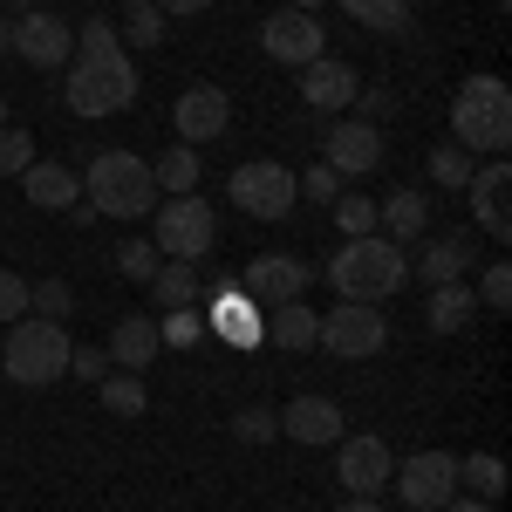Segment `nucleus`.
<instances>
[{
	"mask_svg": "<svg viewBox=\"0 0 512 512\" xmlns=\"http://www.w3.org/2000/svg\"><path fill=\"white\" fill-rule=\"evenodd\" d=\"M62 103L76 117H123L137 103V62L130 48L110 41V48H76L69 55V82H62Z\"/></svg>",
	"mask_w": 512,
	"mask_h": 512,
	"instance_id": "f257e3e1",
	"label": "nucleus"
},
{
	"mask_svg": "<svg viewBox=\"0 0 512 512\" xmlns=\"http://www.w3.org/2000/svg\"><path fill=\"white\" fill-rule=\"evenodd\" d=\"M410 246H396V239L369 233V239H349L335 260H328V280H335V294L342 301H369V308H383L396 287L410 280V260H403Z\"/></svg>",
	"mask_w": 512,
	"mask_h": 512,
	"instance_id": "f03ea898",
	"label": "nucleus"
},
{
	"mask_svg": "<svg viewBox=\"0 0 512 512\" xmlns=\"http://www.w3.org/2000/svg\"><path fill=\"white\" fill-rule=\"evenodd\" d=\"M451 144L472 158H499L512 144V89L499 76H465L451 96Z\"/></svg>",
	"mask_w": 512,
	"mask_h": 512,
	"instance_id": "7ed1b4c3",
	"label": "nucleus"
},
{
	"mask_svg": "<svg viewBox=\"0 0 512 512\" xmlns=\"http://www.w3.org/2000/svg\"><path fill=\"white\" fill-rule=\"evenodd\" d=\"M0 369H7V383H21V390L62 383V376H69V328H62V321H41V315H21L7 328V342H0Z\"/></svg>",
	"mask_w": 512,
	"mask_h": 512,
	"instance_id": "20e7f679",
	"label": "nucleus"
},
{
	"mask_svg": "<svg viewBox=\"0 0 512 512\" xmlns=\"http://www.w3.org/2000/svg\"><path fill=\"white\" fill-rule=\"evenodd\" d=\"M158 178H151V164L137 158V151H96L89 158V212H103V219H144V212H158Z\"/></svg>",
	"mask_w": 512,
	"mask_h": 512,
	"instance_id": "39448f33",
	"label": "nucleus"
},
{
	"mask_svg": "<svg viewBox=\"0 0 512 512\" xmlns=\"http://www.w3.org/2000/svg\"><path fill=\"white\" fill-rule=\"evenodd\" d=\"M151 246H158L164 260H192L198 267V260L219 246V212H212L198 192L158 198V212H151Z\"/></svg>",
	"mask_w": 512,
	"mask_h": 512,
	"instance_id": "423d86ee",
	"label": "nucleus"
},
{
	"mask_svg": "<svg viewBox=\"0 0 512 512\" xmlns=\"http://www.w3.org/2000/svg\"><path fill=\"white\" fill-rule=\"evenodd\" d=\"M315 342L328 355H342V362H369V355L390 349V321H383V308H369V301H342L335 315H321Z\"/></svg>",
	"mask_w": 512,
	"mask_h": 512,
	"instance_id": "0eeeda50",
	"label": "nucleus"
},
{
	"mask_svg": "<svg viewBox=\"0 0 512 512\" xmlns=\"http://www.w3.org/2000/svg\"><path fill=\"white\" fill-rule=\"evenodd\" d=\"M390 485L410 512H444L458 499V458H451V451H417L410 465L390 472Z\"/></svg>",
	"mask_w": 512,
	"mask_h": 512,
	"instance_id": "6e6552de",
	"label": "nucleus"
},
{
	"mask_svg": "<svg viewBox=\"0 0 512 512\" xmlns=\"http://www.w3.org/2000/svg\"><path fill=\"white\" fill-rule=\"evenodd\" d=\"M308 280H315V267H308L301 253H253V260L239 267V294L260 301V308H280V301H301Z\"/></svg>",
	"mask_w": 512,
	"mask_h": 512,
	"instance_id": "1a4fd4ad",
	"label": "nucleus"
},
{
	"mask_svg": "<svg viewBox=\"0 0 512 512\" xmlns=\"http://www.w3.org/2000/svg\"><path fill=\"white\" fill-rule=\"evenodd\" d=\"M294 171L287 164H239L233 171V205L246 219H287L294 212Z\"/></svg>",
	"mask_w": 512,
	"mask_h": 512,
	"instance_id": "9d476101",
	"label": "nucleus"
},
{
	"mask_svg": "<svg viewBox=\"0 0 512 512\" xmlns=\"http://www.w3.org/2000/svg\"><path fill=\"white\" fill-rule=\"evenodd\" d=\"M14 55H21L28 69H69L76 28H69L62 14H48V7H28V14L14 21Z\"/></svg>",
	"mask_w": 512,
	"mask_h": 512,
	"instance_id": "9b49d317",
	"label": "nucleus"
},
{
	"mask_svg": "<svg viewBox=\"0 0 512 512\" xmlns=\"http://www.w3.org/2000/svg\"><path fill=\"white\" fill-rule=\"evenodd\" d=\"M260 48H267L274 62H287V69H308L315 55H328V35H321L315 14L280 7V14H267V21H260Z\"/></svg>",
	"mask_w": 512,
	"mask_h": 512,
	"instance_id": "f8f14e48",
	"label": "nucleus"
},
{
	"mask_svg": "<svg viewBox=\"0 0 512 512\" xmlns=\"http://www.w3.org/2000/svg\"><path fill=\"white\" fill-rule=\"evenodd\" d=\"M171 123H178V144H212L233 130V96L219 82H192L178 103H171Z\"/></svg>",
	"mask_w": 512,
	"mask_h": 512,
	"instance_id": "ddd939ff",
	"label": "nucleus"
},
{
	"mask_svg": "<svg viewBox=\"0 0 512 512\" xmlns=\"http://www.w3.org/2000/svg\"><path fill=\"white\" fill-rule=\"evenodd\" d=\"M321 151H328V171H335V178H369V171H376V164H383V130H376V123H328V130H321Z\"/></svg>",
	"mask_w": 512,
	"mask_h": 512,
	"instance_id": "4468645a",
	"label": "nucleus"
},
{
	"mask_svg": "<svg viewBox=\"0 0 512 512\" xmlns=\"http://www.w3.org/2000/svg\"><path fill=\"white\" fill-rule=\"evenodd\" d=\"M390 472H396V458H390V444L383 437H342L335 444V478L349 485V492H390Z\"/></svg>",
	"mask_w": 512,
	"mask_h": 512,
	"instance_id": "2eb2a0df",
	"label": "nucleus"
},
{
	"mask_svg": "<svg viewBox=\"0 0 512 512\" xmlns=\"http://www.w3.org/2000/svg\"><path fill=\"white\" fill-rule=\"evenodd\" d=\"M465 192H472V219H478V233L512 239V164H506V158L478 164Z\"/></svg>",
	"mask_w": 512,
	"mask_h": 512,
	"instance_id": "dca6fc26",
	"label": "nucleus"
},
{
	"mask_svg": "<svg viewBox=\"0 0 512 512\" xmlns=\"http://www.w3.org/2000/svg\"><path fill=\"white\" fill-rule=\"evenodd\" d=\"M355 69L349 62H335V55H315L308 69H301V103H308V117H335V110H349L355 103Z\"/></svg>",
	"mask_w": 512,
	"mask_h": 512,
	"instance_id": "f3484780",
	"label": "nucleus"
},
{
	"mask_svg": "<svg viewBox=\"0 0 512 512\" xmlns=\"http://www.w3.org/2000/svg\"><path fill=\"white\" fill-rule=\"evenodd\" d=\"M280 437H294V444H342V403L335 396H294L287 410H280Z\"/></svg>",
	"mask_w": 512,
	"mask_h": 512,
	"instance_id": "a211bd4d",
	"label": "nucleus"
},
{
	"mask_svg": "<svg viewBox=\"0 0 512 512\" xmlns=\"http://www.w3.org/2000/svg\"><path fill=\"white\" fill-rule=\"evenodd\" d=\"M472 267V233H437L417 246V287H451Z\"/></svg>",
	"mask_w": 512,
	"mask_h": 512,
	"instance_id": "6ab92c4d",
	"label": "nucleus"
},
{
	"mask_svg": "<svg viewBox=\"0 0 512 512\" xmlns=\"http://www.w3.org/2000/svg\"><path fill=\"white\" fill-rule=\"evenodd\" d=\"M103 349H110V362H117V369H130V376H144V369H151V362H158V321L151 315H123L117 328H110V342H103Z\"/></svg>",
	"mask_w": 512,
	"mask_h": 512,
	"instance_id": "aec40b11",
	"label": "nucleus"
},
{
	"mask_svg": "<svg viewBox=\"0 0 512 512\" xmlns=\"http://www.w3.org/2000/svg\"><path fill=\"white\" fill-rule=\"evenodd\" d=\"M376 233L396 239V246H417V239L431 233V198L424 192H390L376 205Z\"/></svg>",
	"mask_w": 512,
	"mask_h": 512,
	"instance_id": "412c9836",
	"label": "nucleus"
},
{
	"mask_svg": "<svg viewBox=\"0 0 512 512\" xmlns=\"http://www.w3.org/2000/svg\"><path fill=\"white\" fill-rule=\"evenodd\" d=\"M21 192H28V205H41V212H69V205H82V178L69 164H28V171H21Z\"/></svg>",
	"mask_w": 512,
	"mask_h": 512,
	"instance_id": "4be33fe9",
	"label": "nucleus"
},
{
	"mask_svg": "<svg viewBox=\"0 0 512 512\" xmlns=\"http://www.w3.org/2000/svg\"><path fill=\"white\" fill-rule=\"evenodd\" d=\"M205 321H212V328H219V342H233V349H260V342H267V315H253V301H246V294H219Z\"/></svg>",
	"mask_w": 512,
	"mask_h": 512,
	"instance_id": "5701e85b",
	"label": "nucleus"
},
{
	"mask_svg": "<svg viewBox=\"0 0 512 512\" xmlns=\"http://www.w3.org/2000/svg\"><path fill=\"white\" fill-rule=\"evenodd\" d=\"M472 315H478L472 280H451V287H424V321H431L437 335H458V328H465Z\"/></svg>",
	"mask_w": 512,
	"mask_h": 512,
	"instance_id": "b1692460",
	"label": "nucleus"
},
{
	"mask_svg": "<svg viewBox=\"0 0 512 512\" xmlns=\"http://www.w3.org/2000/svg\"><path fill=\"white\" fill-rule=\"evenodd\" d=\"M315 335H321V315L308 308V301H280L274 315H267V342L274 349H315Z\"/></svg>",
	"mask_w": 512,
	"mask_h": 512,
	"instance_id": "393cba45",
	"label": "nucleus"
},
{
	"mask_svg": "<svg viewBox=\"0 0 512 512\" xmlns=\"http://www.w3.org/2000/svg\"><path fill=\"white\" fill-rule=\"evenodd\" d=\"M198 287H205V280H198L192 260H164L158 274H151V294H158L164 315H171V308H198Z\"/></svg>",
	"mask_w": 512,
	"mask_h": 512,
	"instance_id": "a878e982",
	"label": "nucleus"
},
{
	"mask_svg": "<svg viewBox=\"0 0 512 512\" xmlns=\"http://www.w3.org/2000/svg\"><path fill=\"white\" fill-rule=\"evenodd\" d=\"M458 492H472V499H499L506 492V465H499V451H472V458H458Z\"/></svg>",
	"mask_w": 512,
	"mask_h": 512,
	"instance_id": "bb28decb",
	"label": "nucleus"
},
{
	"mask_svg": "<svg viewBox=\"0 0 512 512\" xmlns=\"http://www.w3.org/2000/svg\"><path fill=\"white\" fill-rule=\"evenodd\" d=\"M96 396H103V410H110V417H144V410H151L144 376H130V369H110V376L96 383Z\"/></svg>",
	"mask_w": 512,
	"mask_h": 512,
	"instance_id": "cd10ccee",
	"label": "nucleus"
},
{
	"mask_svg": "<svg viewBox=\"0 0 512 512\" xmlns=\"http://www.w3.org/2000/svg\"><path fill=\"white\" fill-rule=\"evenodd\" d=\"M342 14L376 35H410V0H342Z\"/></svg>",
	"mask_w": 512,
	"mask_h": 512,
	"instance_id": "c85d7f7f",
	"label": "nucleus"
},
{
	"mask_svg": "<svg viewBox=\"0 0 512 512\" xmlns=\"http://www.w3.org/2000/svg\"><path fill=\"white\" fill-rule=\"evenodd\" d=\"M151 178H158V192H164V198L198 192V144H171V151L151 164Z\"/></svg>",
	"mask_w": 512,
	"mask_h": 512,
	"instance_id": "c756f323",
	"label": "nucleus"
},
{
	"mask_svg": "<svg viewBox=\"0 0 512 512\" xmlns=\"http://www.w3.org/2000/svg\"><path fill=\"white\" fill-rule=\"evenodd\" d=\"M472 171H478V158L465 151V144H451V137L431 144V185H437V192H465V185H472Z\"/></svg>",
	"mask_w": 512,
	"mask_h": 512,
	"instance_id": "7c9ffc66",
	"label": "nucleus"
},
{
	"mask_svg": "<svg viewBox=\"0 0 512 512\" xmlns=\"http://www.w3.org/2000/svg\"><path fill=\"white\" fill-rule=\"evenodd\" d=\"M28 315H41V321L76 315V287H69V280H35V287H28Z\"/></svg>",
	"mask_w": 512,
	"mask_h": 512,
	"instance_id": "2f4dec72",
	"label": "nucleus"
},
{
	"mask_svg": "<svg viewBox=\"0 0 512 512\" xmlns=\"http://www.w3.org/2000/svg\"><path fill=\"white\" fill-rule=\"evenodd\" d=\"M164 267V253L151 246V239H123L117 246V274L123 280H137V287H151V274Z\"/></svg>",
	"mask_w": 512,
	"mask_h": 512,
	"instance_id": "473e14b6",
	"label": "nucleus"
},
{
	"mask_svg": "<svg viewBox=\"0 0 512 512\" xmlns=\"http://www.w3.org/2000/svg\"><path fill=\"white\" fill-rule=\"evenodd\" d=\"M198 335H205V315H198V308H171V315L158 321L164 349H198Z\"/></svg>",
	"mask_w": 512,
	"mask_h": 512,
	"instance_id": "72a5a7b5",
	"label": "nucleus"
},
{
	"mask_svg": "<svg viewBox=\"0 0 512 512\" xmlns=\"http://www.w3.org/2000/svg\"><path fill=\"white\" fill-rule=\"evenodd\" d=\"M233 437H239V444H274V437H280V410H267V403L239 410V417H233Z\"/></svg>",
	"mask_w": 512,
	"mask_h": 512,
	"instance_id": "f704fd0d",
	"label": "nucleus"
},
{
	"mask_svg": "<svg viewBox=\"0 0 512 512\" xmlns=\"http://www.w3.org/2000/svg\"><path fill=\"white\" fill-rule=\"evenodd\" d=\"M472 294H478V308H485V315H506V308H512V267H506V260H499V267H485V280H478Z\"/></svg>",
	"mask_w": 512,
	"mask_h": 512,
	"instance_id": "c9c22d12",
	"label": "nucleus"
},
{
	"mask_svg": "<svg viewBox=\"0 0 512 512\" xmlns=\"http://www.w3.org/2000/svg\"><path fill=\"white\" fill-rule=\"evenodd\" d=\"M335 226H342V233H349V239H369V233H376V205H369V198H362V192L335 198Z\"/></svg>",
	"mask_w": 512,
	"mask_h": 512,
	"instance_id": "e433bc0d",
	"label": "nucleus"
},
{
	"mask_svg": "<svg viewBox=\"0 0 512 512\" xmlns=\"http://www.w3.org/2000/svg\"><path fill=\"white\" fill-rule=\"evenodd\" d=\"M28 164H35V137H28V130H14V123H0V171H7V178H21Z\"/></svg>",
	"mask_w": 512,
	"mask_h": 512,
	"instance_id": "4c0bfd02",
	"label": "nucleus"
},
{
	"mask_svg": "<svg viewBox=\"0 0 512 512\" xmlns=\"http://www.w3.org/2000/svg\"><path fill=\"white\" fill-rule=\"evenodd\" d=\"M117 362H110V349H96V342H69V376H82V383H103Z\"/></svg>",
	"mask_w": 512,
	"mask_h": 512,
	"instance_id": "58836bf2",
	"label": "nucleus"
},
{
	"mask_svg": "<svg viewBox=\"0 0 512 512\" xmlns=\"http://www.w3.org/2000/svg\"><path fill=\"white\" fill-rule=\"evenodd\" d=\"M117 41L158 48V41H164V14H158V0H151V7H130V21H123V35H117Z\"/></svg>",
	"mask_w": 512,
	"mask_h": 512,
	"instance_id": "ea45409f",
	"label": "nucleus"
},
{
	"mask_svg": "<svg viewBox=\"0 0 512 512\" xmlns=\"http://www.w3.org/2000/svg\"><path fill=\"white\" fill-rule=\"evenodd\" d=\"M21 315H28V280L14 274V267H0V321L14 328Z\"/></svg>",
	"mask_w": 512,
	"mask_h": 512,
	"instance_id": "a19ab883",
	"label": "nucleus"
},
{
	"mask_svg": "<svg viewBox=\"0 0 512 512\" xmlns=\"http://www.w3.org/2000/svg\"><path fill=\"white\" fill-rule=\"evenodd\" d=\"M294 192H308L315 205H335V198H342V178H335L328 164H308V178H294Z\"/></svg>",
	"mask_w": 512,
	"mask_h": 512,
	"instance_id": "79ce46f5",
	"label": "nucleus"
},
{
	"mask_svg": "<svg viewBox=\"0 0 512 512\" xmlns=\"http://www.w3.org/2000/svg\"><path fill=\"white\" fill-rule=\"evenodd\" d=\"M355 110H362L355 123H383L396 110V89H383V82H376V89H355Z\"/></svg>",
	"mask_w": 512,
	"mask_h": 512,
	"instance_id": "37998d69",
	"label": "nucleus"
},
{
	"mask_svg": "<svg viewBox=\"0 0 512 512\" xmlns=\"http://www.w3.org/2000/svg\"><path fill=\"white\" fill-rule=\"evenodd\" d=\"M212 0H158V14L164 21H192V14H205Z\"/></svg>",
	"mask_w": 512,
	"mask_h": 512,
	"instance_id": "c03bdc74",
	"label": "nucleus"
},
{
	"mask_svg": "<svg viewBox=\"0 0 512 512\" xmlns=\"http://www.w3.org/2000/svg\"><path fill=\"white\" fill-rule=\"evenodd\" d=\"M349 512H383V499L376 492H349Z\"/></svg>",
	"mask_w": 512,
	"mask_h": 512,
	"instance_id": "a18cd8bd",
	"label": "nucleus"
},
{
	"mask_svg": "<svg viewBox=\"0 0 512 512\" xmlns=\"http://www.w3.org/2000/svg\"><path fill=\"white\" fill-rule=\"evenodd\" d=\"M444 512H492V506H485V499H472V492H458V499H451Z\"/></svg>",
	"mask_w": 512,
	"mask_h": 512,
	"instance_id": "49530a36",
	"label": "nucleus"
},
{
	"mask_svg": "<svg viewBox=\"0 0 512 512\" xmlns=\"http://www.w3.org/2000/svg\"><path fill=\"white\" fill-rule=\"evenodd\" d=\"M14 55V21H0V62Z\"/></svg>",
	"mask_w": 512,
	"mask_h": 512,
	"instance_id": "de8ad7c7",
	"label": "nucleus"
},
{
	"mask_svg": "<svg viewBox=\"0 0 512 512\" xmlns=\"http://www.w3.org/2000/svg\"><path fill=\"white\" fill-rule=\"evenodd\" d=\"M294 7H301V14H315V7H321V0H294Z\"/></svg>",
	"mask_w": 512,
	"mask_h": 512,
	"instance_id": "09e8293b",
	"label": "nucleus"
},
{
	"mask_svg": "<svg viewBox=\"0 0 512 512\" xmlns=\"http://www.w3.org/2000/svg\"><path fill=\"white\" fill-rule=\"evenodd\" d=\"M123 7H151V0H123Z\"/></svg>",
	"mask_w": 512,
	"mask_h": 512,
	"instance_id": "8fccbe9b",
	"label": "nucleus"
},
{
	"mask_svg": "<svg viewBox=\"0 0 512 512\" xmlns=\"http://www.w3.org/2000/svg\"><path fill=\"white\" fill-rule=\"evenodd\" d=\"M0 123H7V96H0Z\"/></svg>",
	"mask_w": 512,
	"mask_h": 512,
	"instance_id": "3c124183",
	"label": "nucleus"
},
{
	"mask_svg": "<svg viewBox=\"0 0 512 512\" xmlns=\"http://www.w3.org/2000/svg\"><path fill=\"white\" fill-rule=\"evenodd\" d=\"M0 383H7V369H0Z\"/></svg>",
	"mask_w": 512,
	"mask_h": 512,
	"instance_id": "603ef678",
	"label": "nucleus"
}]
</instances>
